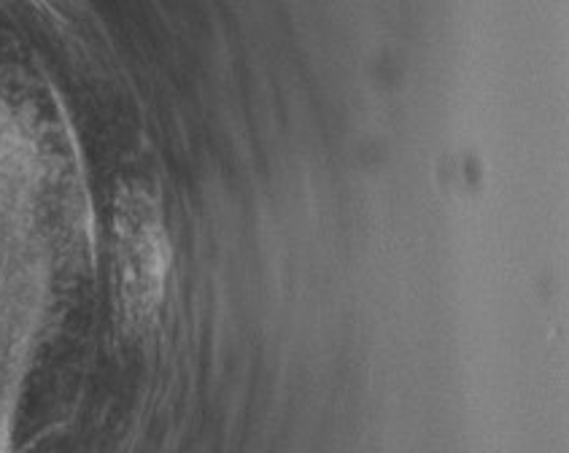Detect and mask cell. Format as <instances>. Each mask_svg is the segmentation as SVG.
Segmentation results:
<instances>
[{"mask_svg":"<svg viewBox=\"0 0 569 453\" xmlns=\"http://www.w3.org/2000/svg\"><path fill=\"white\" fill-rule=\"evenodd\" d=\"M113 262L122 316L149 326L166 300L170 238L162 208L143 187H128L113 205Z\"/></svg>","mask_w":569,"mask_h":453,"instance_id":"cell-1","label":"cell"}]
</instances>
